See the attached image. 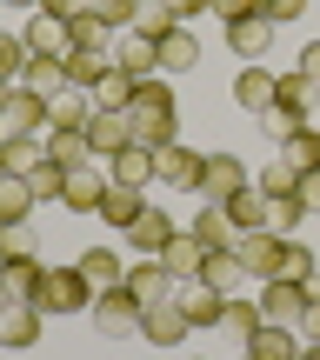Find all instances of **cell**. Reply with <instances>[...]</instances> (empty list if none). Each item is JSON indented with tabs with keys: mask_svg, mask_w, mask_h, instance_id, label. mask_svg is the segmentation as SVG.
<instances>
[{
	"mask_svg": "<svg viewBox=\"0 0 320 360\" xmlns=\"http://www.w3.org/2000/svg\"><path fill=\"white\" fill-rule=\"evenodd\" d=\"M127 127H134V141L154 147V154L180 141V107H174V94H167V80H141V87H134V101H127Z\"/></svg>",
	"mask_w": 320,
	"mask_h": 360,
	"instance_id": "1",
	"label": "cell"
},
{
	"mask_svg": "<svg viewBox=\"0 0 320 360\" xmlns=\"http://www.w3.org/2000/svg\"><path fill=\"white\" fill-rule=\"evenodd\" d=\"M34 307L47 314V321H60V314H87L94 307L87 274H80V267H47V274H40V287H34Z\"/></svg>",
	"mask_w": 320,
	"mask_h": 360,
	"instance_id": "2",
	"label": "cell"
},
{
	"mask_svg": "<svg viewBox=\"0 0 320 360\" xmlns=\"http://www.w3.org/2000/svg\"><path fill=\"white\" fill-rule=\"evenodd\" d=\"M254 300H260V321H267V327H294L300 314H307V287H300V281H281V274L260 281Z\"/></svg>",
	"mask_w": 320,
	"mask_h": 360,
	"instance_id": "3",
	"label": "cell"
},
{
	"mask_svg": "<svg viewBox=\"0 0 320 360\" xmlns=\"http://www.w3.org/2000/svg\"><path fill=\"white\" fill-rule=\"evenodd\" d=\"M233 260H241V274H247V281H274V274H281V233H274V227L241 233Z\"/></svg>",
	"mask_w": 320,
	"mask_h": 360,
	"instance_id": "4",
	"label": "cell"
},
{
	"mask_svg": "<svg viewBox=\"0 0 320 360\" xmlns=\"http://www.w3.org/2000/svg\"><path fill=\"white\" fill-rule=\"evenodd\" d=\"M187 334H193V321L180 314V300H154V307H141V340H147V347H180Z\"/></svg>",
	"mask_w": 320,
	"mask_h": 360,
	"instance_id": "5",
	"label": "cell"
},
{
	"mask_svg": "<svg viewBox=\"0 0 320 360\" xmlns=\"http://www.w3.org/2000/svg\"><path fill=\"white\" fill-rule=\"evenodd\" d=\"M94 327L101 334H141V300L127 294V287H107V294H94Z\"/></svg>",
	"mask_w": 320,
	"mask_h": 360,
	"instance_id": "6",
	"label": "cell"
},
{
	"mask_svg": "<svg viewBox=\"0 0 320 360\" xmlns=\"http://www.w3.org/2000/svg\"><path fill=\"white\" fill-rule=\"evenodd\" d=\"M200 167H207V154H193V147H160L154 154V180L160 187H180V193H200Z\"/></svg>",
	"mask_w": 320,
	"mask_h": 360,
	"instance_id": "7",
	"label": "cell"
},
{
	"mask_svg": "<svg viewBox=\"0 0 320 360\" xmlns=\"http://www.w3.org/2000/svg\"><path fill=\"white\" fill-rule=\"evenodd\" d=\"M241 187H247L241 160H233V154H207V167H200V207H227Z\"/></svg>",
	"mask_w": 320,
	"mask_h": 360,
	"instance_id": "8",
	"label": "cell"
},
{
	"mask_svg": "<svg viewBox=\"0 0 320 360\" xmlns=\"http://www.w3.org/2000/svg\"><path fill=\"white\" fill-rule=\"evenodd\" d=\"M80 134H87V147H94V160H101V167L120 154V147H134V127H127V114H107V107H94V120H87Z\"/></svg>",
	"mask_w": 320,
	"mask_h": 360,
	"instance_id": "9",
	"label": "cell"
},
{
	"mask_svg": "<svg viewBox=\"0 0 320 360\" xmlns=\"http://www.w3.org/2000/svg\"><path fill=\"white\" fill-rule=\"evenodd\" d=\"M114 67L120 74H134V80H160V40H147V34H120L114 40Z\"/></svg>",
	"mask_w": 320,
	"mask_h": 360,
	"instance_id": "10",
	"label": "cell"
},
{
	"mask_svg": "<svg viewBox=\"0 0 320 360\" xmlns=\"http://www.w3.org/2000/svg\"><path fill=\"white\" fill-rule=\"evenodd\" d=\"M40 334H47V314H40L34 300H20V307H7V314H0V347L27 354V347H40Z\"/></svg>",
	"mask_w": 320,
	"mask_h": 360,
	"instance_id": "11",
	"label": "cell"
},
{
	"mask_svg": "<svg viewBox=\"0 0 320 360\" xmlns=\"http://www.w3.org/2000/svg\"><path fill=\"white\" fill-rule=\"evenodd\" d=\"M187 233L207 247V254H233V247H241V227H233V214H227V207H200Z\"/></svg>",
	"mask_w": 320,
	"mask_h": 360,
	"instance_id": "12",
	"label": "cell"
},
{
	"mask_svg": "<svg viewBox=\"0 0 320 360\" xmlns=\"http://www.w3.org/2000/svg\"><path fill=\"white\" fill-rule=\"evenodd\" d=\"M0 134H47V101L27 87L7 94V107H0Z\"/></svg>",
	"mask_w": 320,
	"mask_h": 360,
	"instance_id": "13",
	"label": "cell"
},
{
	"mask_svg": "<svg viewBox=\"0 0 320 360\" xmlns=\"http://www.w3.org/2000/svg\"><path fill=\"white\" fill-rule=\"evenodd\" d=\"M101 200H107L101 160H94V167H80V174H67V187H60V207H67V214H101Z\"/></svg>",
	"mask_w": 320,
	"mask_h": 360,
	"instance_id": "14",
	"label": "cell"
},
{
	"mask_svg": "<svg viewBox=\"0 0 320 360\" xmlns=\"http://www.w3.org/2000/svg\"><path fill=\"white\" fill-rule=\"evenodd\" d=\"M127 294L141 300V307H154V300H174L180 281L167 274V260H141V267H127Z\"/></svg>",
	"mask_w": 320,
	"mask_h": 360,
	"instance_id": "15",
	"label": "cell"
},
{
	"mask_svg": "<svg viewBox=\"0 0 320 360\" xmlns=\"http://www.w3.org/2000/svg\"><path fill=\"white\" fill-rule=\"evenodd\" d=\"M274 107H281L287 120H320V80H307V74H281Z\"/></svg>",
	"mask_w": 320,
	"mask_h": 360,
	"instance_id": "16",
	"label": "cell"
},
{
	"mask_svg": "<svg viewBox=\"0 0 320 360\" xmlns=\"http://www.w3.org/2000/svg\"><path fill=\"white\" fill-rule=\"evenodd\" d=\"M107 74H114V47H74V53H67V87L94 94Z\"/></svg>",
	"mask_w": 320,
	"mask_h": 360,
	"instance_id": "17",
	"label": "cell"
},
{
	"mask_svg": "<svg viewBox=\"0 0 320 360\" xmlns=\"http://www.w3.org/2000/svg\"><path fill=\"white\" fill-rule=\"evenodd\" d=\"M227 47L241 53L247 67L267 60V47H274V20H260V13H247V20H227Z\"/></svg>",
	"mask_w": 320,
	"mask_h": 360,
	"instance_id": "18",
	"label": "cell"
},
{
	"mask_svg": "<svg viewBox=\"0 0 320 360\" xmlns=\"http://www.w3.org/2000/svg\"><path fill=\"white\" fill-rule=\"evenodd\" d=\"M141 214H147V187H120V180H107V200H101V220H107V227L127 233Z\"/></svg>",
	"mask_w": 320,
	"mask_h": 360,
	"instance_id": "19",
	"label": "cell"
},
{
	"mask_svg": "<svg viewBox=\"0 0 320 360\" xmlns=\"http://www.w3.org/2000/svg\"><path fill=\"white\" fill-rule=\"evenodd\" d=\"M260 327H267V321H260V300L227 294V307H220V327H214V334H220V340H241V347H247V340H254Z\"/></svg>",
	"mask_w": 320,
	"mask_h": 360,
	"instance_id": "20",
	"label": "cell"
},
{
	"mask_svg": "<svg viewBox=\"0 0 320 360\" xmlns=\"http://www.w3.org/2000/svg\"><path fill=\"white\" fill-rule=\"evenodd\" d=\"M174 233H180V227H174V220L160 214L154 200H147V214H141V220H134V227H127V240H134V254H147V260H160V254H167V240H174Z\"/></svg>",
	"mask_w": 320,
	"mask_h": 360,
	"instance_id": "21",
	"label": "cell"
},
{
	"mask_svg": "<svg viewBox=\"0 0 320 360\" xmlns=\"http://www.w3.org/2000/svg\"><path fill=\"white\" fill-rule=\"evenodd\" d=\"M274 94H281V74H267V60H254L241 80H233V101H241L247 114H267V107H274Z\"/></svg>",
	"mask_w": 320,
	"mask_h": 360,
	"instance_id": "22",
	"label": "cell"
},
{
	"mask_svg": "<svg viewBox=\"0 0 320 360\" xmlns=\"http://www.w3.org/2000/svg\"><path fill=\"white\" fill-rule=\"evenodd\" d=\"M74 267L87 274V287H94V294H107V287H127V260H120L114 247H87Z\"/></svg>",
	"mask_w": 320,
	"mask_h": 360,
	"instance_id": "23",
	"label": "cell"
},
{
	"mask_svg": "<svg viewBox=\"0 0 320 360\" xmlns=\"http://www.w3.org/2000/svg\"><path fill=\"white\" fill-rule=\"evenodd\" d=\"M20 40H27V53H53V60L74 53V34H67V20H53V13H34Z\"/></svg>",
	"mask_w": 320,
	"mask_h": 360,
	"instance_id": "24",
	"label": "cell"
},
{
	"mask_svg": "<svg viewBox=\"0 0 320 360\" xmlns=\"http://www.w3.org/2000/svg\"><path fill=\"white\" fill-rule=\"evenodd\" d=\"M47 160V134H0V167L7 174H34Z\"/></svg>",
	"mask_w": 320,
	"mask_h": 360,
	"instance_id": "25",
	"label": "cell"
},
{
	"mask_svg": "<svg viewBox=\"0 0 320 360\" xmlns=\"http://www.w3.org/2000/svg\"><path fill=\"white\" fill-rule=\"evenodd\" d=\"M281 160L294 174H320V120H300V127L287 134V141H281Z\"/></svg>",
	"mask_w": 320,
	"mask_h": 360,
	"instance_id": "26",
	"label": "cell"
},
{
	"mask_svg": "<svg viewBox=\"0 0 320 360\" xmlns=\"http://www.w3.org/2000/svg\"><path fill=\"white\" fill-rule=\"evenodd\" d=\"M20 87H27V94H40V101H53V94L67 87V60H53V53H27Z\"/></svg>",
	"mask_w": 320,
	"mask_h": 360,
	"instance_id": "27",
	"label": "cell"
},
{
	"mask_svg": "<svg viewBox=\"0 0 320 360\" xmlns=\"http://www.w3.org/2000/svg\"><path fill=\"white\" fill-rule=\"evenodd\" d=\"M47 160H53V167H67V174H80V167H94V147H87V134H80V127H53L47 134Z\"/></svg>",
	"mask_w": 320,
	"mask_h": 360,
	"instance_id": "28",
	"label": "cell"
},
{
	"mask_svg": "<svg viewBox=\"0 0 320 360\" xmlns=\"http://www.w3.org/2000/svg\"><path fill=\"white\" fill-rule=\"evenodd\" d=\"M180 314H187L193 327H220V307H227V294H214V287H200V281H180Z\"/></svg>",
	"mask_w": 320,
	"mask_h": 360,
	"instance_id": "29",
	"label": "cell"
},
{
	"mask_svg": "<svg viewBox=\"0 0 320 360\" xmlns=\"http://www.w3.org/2000/svg\"><path fill=\"white\" fill-rule=\"evenodd\" d=\"M241 360H300V334L294 327H260V334L241 347Z\"/></svg>",
	"mask_w": 320,
	"mask_h": 360,
	"instance_id": "30",
	"label": "cell"
},
{
	"mask_svg": "<svg viewBox=\"0 0 320 360\" xmlns=\"http://www.w3.org/2000/svg\"><path fill=\"white\" fill-rule=\"evenodd\" d=\"M107 180H120V187H147V180H154V147H120L114 160H107Z\"/></svg>",
	"mask_w": 320,
	"mask_h": 360,
	"instance_id": "31",
	"label": "cell"
},
{
	"mask_svg": "<svg viewBox=\"0 0 320 360\" xmlns=\"http://www.w3.org/2000/svg\"><path fill=\"white\" fill-rule=\"evenodd\" d=\"M87 120H94V94L60 87V94L47 101V134H53V127H87Z\"/></svg>",
	"mask_w": 320,
	"mask_h": 360,
	"instance_id": "32",
	"label": "cell"
},
{
	"mask_svg": "<svg viewBox=\"0 0 320 360\" xmlns=\"http://www.w3.org/2000/svg\"><path fill=\"white\" fill-rule=\"evenodd\" d=\"M193 67H200V40H193V27H174L160 40V74H193Z\"/></svg>",
	"mask_w": 320,
	"mask_h": 360,
	"instance_id": "33",
	"label": "cell"
},
{
	"mask_svg": "<svg viewBox=\"0 0 320 360\" xmlns=\"http://www.w3.org/2000/svg\"><path fill=\"white\" fill-rule=\"evenodd\" d=\"M34 187H27V180L20 174H7V180H0V220H7V227H27V214H34Z\"/></svg>",
	"mask_w": 320,
	"mask_h": 360,
	"instance_id": "34",
	"label": "cell"
},
{
	"mask_svg": "<svg viewBox=\"0 0 320 360\" xmlns=\"http://www.w3.org/2000/svg\"><path fill=\"white\" fill-rule=\"evenodd\" d=\"M160 260H167V274H174V281H193V274H200V260H207V247L193 240V233H174Z\"/></svg>",
	"mask_w": 320,
	"mask_h": 360,
	"instance_id": "35",
	"label": "cell"
},
{
	"mask_svg": "<svg viewBox=\"0 0 320 360\" xmlns=\"http://www.w3.org/2000/svg\"><path fill=\"white\" fill-rule=\"evenodd\" d=\"M227 214H233V227H241V233L267 227V193H260L254 180H247V187H241V193H233V200H227Z\"/></svg>",
	"mask_w": 320,
	"mask_h": 360,
	"instance_id": "36",
	"label": "cell"
},
{
	"mask_svg": "<svg viewBox=\"0 0 320 360\" xmlns=\"http://www.w3.org/2000/svg\"><path fill=\"white\" fill-rule=\"evenodd\" d=\"M193 281H200V287H214V294H233V287H241L247 274H241V260H233V254H207Z\"/></svg>",
	"mask_w": 320,
	"mask_h": 360,
	"instance_id": "37",
	"label": "cell"
},
{
	"mask_svg": "<svg viewBox=\"0 0 320 360\" xmlns=\"http://www.w3.org/2000/svg\"><path fill=\"white\" fill-rule=\"evenodd\" d=\"M134 87H141V80H134V74H120V67H114V74H107L101 87H94V107H107V114H127Z\"/></svg>",
	"mask_w": 320,
	"mask_h": 360,
	"instance_id": "38",
	"label": "cell"
},
{
	"mask_svg": "<svg viewBox=\"0 0 320 360\" xmlns=\"http://www.w3.org/2000/svg\"><path fill=\"white\" fill-rule=\"evenodd\" d=\"M180 27V13L167 7V0H141V20H134V34H147V40H167Z\"/></svg>",
	"mask_w": 320,
	"mask_h": 360,
	"instance_id": "39",
	"label": "cell"
},
{
	"mask_svg": "<svg viewBox=\"0 0 320 360\" xmlns=\"http://www.w3.org/2000/svg\"><path fill=\"white\" fill-rule=\"evenodd\" d=\"M67 34H74V47H114V40H120V34H114V27H107L94 7L80 13V20H67Z\"/></svg>",
	"mask_w": 320,
	"mask_h": 360,
	"instance_id": "40",
	"label": "cell"
},
{
	"mask_svg": "<svg viewBox=\"0 0 320 360\" xmlns=\"http://www.w3.org/2000/svg\"><path fill=\"white\" fill-rule=\"evenodd\" d=\"M0 274H7V287H13V300H34V287H40V254L34 260H0Z\"/></svg>",
	"mask_w": 320,
	"mask_h": 360,
	"instance_id": "41",
	"label": "cell"
},
{
	"mask_svg": "<svg viewBox=\"0 0 320 360\" xmlns=\"http://www.w3.org/2000/svg\"><path fill=\"white\" fill-rule=\"evenodd\" d=\"M300 220H307V200H300V193H287V200H267V227L281 233V240L300 227Z\"/></svg>",
	"mask_w": 320,
	"mask_h": 360,
	"instance_id": "42",
	"label": "cell"
},
{
	"mask_svg": "<svg viewBox=\"0 0 320 360\" xmlns=\"http://www.w3.org/2000/svg\"><path fill=\"white\" fill-rule=\"evenodd\" d=\"M314 254H307V247H300V240H281V281H300V287H307L314 281Z\"/></svg>",
	"mask_w": 320,
	"mask_h": 360,
	"instance_id": "43",
	"label": "cell"
},
{
	"mask_svg": "<svg viewBox=\"0 0 320 360\" xmlns=\"http://www.w3.org/2000/svg\"><path fill=\"white\" fill-rule=\"evenodd\" d=\"M254 187H260V193H267V200H287V193H300V174H294V167H287V160H267V174H260V180H254Z\"/></svg>",
	"mask_w": 320,
	"mask_h": 360,
	"instance_id": "44",
	"label": "cell"
},
{
	"mask_svg": "<svg viewBox=\"0 0 320 360\" xmlns=\"http://www.w3.org/2000/svg\"><path fill=\"white\" fill-rule=\"evenodd\" d=\"M27 187H34V200H60V187H67V167H53V160H40L34 174H20Z\"/></svg>",
	"mask_w": 320,
	"mask_h": 360,
	"instance_id": "45",
	"label": "cell"
},
{
	"mask_svg": "<svg viewBox=\"0 0 320 360\" xmlns=\"http://www.w3.org/2000/svg\"><path fill=\"white\" fill-rule=\"evenodd\" d=\"M94 13H101V20L114 27V34H127V27L141 20V0H94Z\"/></svg>",
	"mask_w": 320,
	"mask_h": 360,
	"instance_id": "46",
	"label": "cell"
},
{
	"mask_svg": "<svg viewBox=\"0 0 320 360\" xmlns=\"http://www.w3.org/2000/svg\"><path fill=\"white\" fill-rule=\"evenodd\" d=\"M0 260H34V227H0Z\"/></svg>",
	"mask_w": 320,
	"mask_h": 360,
	"instance_id": "47",
	"label": "cell"
},
{
	"mask_svg": "<svg viewBox=\"0 0 320 360\" xmlns=\"http://www.w3.org/2000/svg\"><path fill=\"white\" fill-rule=\"evenodd\" d=\"M20 67H27V40L0 34V80H20Z\"/></svg>",
	"mask_w": 320,
	"mask_h": 360,
	"instance_id": "48",
	"label": "cell"
},
{
	"mask_svg": "<svg viewBox=\"0 0 320 360\" xmlns=\"http://www.w3.org/2000/svg\"><path fill=\"white\" fill-rule=\"evenodd\" d=\"M294 334H300V347H320V294H307V314L294 321Z\"/></svg>",
	"mask_w": 320,
	"mask_h": 360,
	"instance_id": "49",
	"label": "cell"
},
{
	"mask_svg": "<svg viewBox=\"0 0 320 360\" xmlns=\"http://www.w3.org/2000/svg\"><path fill=\"white\" fill-rule=\"evenodd\" d=\"M87 7H94V0H40L34 13H53V20H80Z\"/></svg>",
	"mask_w": 320,
	"mask_h": 360,
	"instance_id": "50",
	"label": "cell"
},
{
	"mask_svg": "<svg viewBox=\"0 0 320 360\" xmlns=\"http://www.w3.org/2000/svg\"><path fill=\"white\" fill-rule=\"evenodd\" d=\"M214 13H227V20H247V13H260V20H267V0H214Z\"/></svg>",
	"mask_w": 320,
	"mask_h": 360,
	"instance_id": "51",
	"label": "cell"
},
{
	"mask_svg": "<svg viewBox=\"0 0 320 360\" xmlns=\"http://www.w3.org/2000/svg\"><path fill=\"white\" fill-rule=\"evenodd\" d=\"M300 13H307V0H267V20L281 27V20H300Z\"/></svg>",
	"mask_w": 320,
	"mask_h": 360,
	"instance_id": "52",
	"label": "cell"
},
{
	"mask_svg": "<svg viewBox=\"0 0 320 360\" xmlns=\"http://www.w3.org/2000/svg\"><path fill=\"white\" fill-rule=\"evenodd\" d=\"M294 74H307V80H320V40H307V47H300V67Z\"/></svg>",
	"mask_w": 320,
	"mask_h": 360,
	"instance_id": "53",
	"label": "cell"
},
{
	"mask_svg": "<svg viewBox=\"0 0 320 360\" xmlns=\"http://www.w3.org/2000/svg\"><path fill=\"white\" fill-rule=\"evenodd\" d=\"M167 7H174L180 20H200V13H214V0H167Z\"/></svg>",
	"mask_w": 320,
	"mask_h": 360,
	"instance_id": "54",
	"label": "cell"
},
{
	"mask_svg": "<svg viewBox=\"0 0 320 360\" xmlns=\"http://www.w3.org/2000/svg\"><path fill=\"white\" fill-rule=\"evenodd\" d=\"M300 200H307V214H320V174H300Z\"/></svg>",
	"mask_w": 320,
	"mask_h": 360,
	"instance_id": "55",
	"label": "cell"
},
{
	"mask_svg": "<svg viewBox=\"0 0 320 360\" xmlns=\"http://www.w3.org/2000/svg\"><path fill=\"white\" fill-rule=\"evenodd\" d=\"M7 307H20V300H13V287H7V274H0V314Z\"/></svg>",
	"mask_w": 320,
	"mask_h": 360,
	"instance_id": "56",
	"label": "cell"
},
{
	"mask_svg": "<svg viewBox=\"0 0 320 360\" xmlns=\"http://www.w3.org/2000/svg\"><path fill=\"white\" fill-rule=\"evenodd\" d=\"M0 7H27V13H34V7H40V0H0Z\"/></svg>",
	"mask_w": 320,
	"mask_h": 360,
	"instance_id": "57",
	"label": "cell"
},
{
	"mask_svg": "<svg viewBox=\"0 0 320 360\" xmlns=\"http://www.w3.org/2000/svg\"><path fill=\"white\" fill-rule=\"evenodd\" d=\"M7 94H13V80H0V107H7Z\"/></svg>",
	"mask_w": 320,
	"mask_h": 360,
	"instance_id": "58",
	"label": "cell"
},
{
	"mask_svg": "<svg viewBox=\"0 0 320 360\" xmlns=\"http://www.w3.org/2000/svg\"><path fill=\"white\" fill-rule=\"evenodd\" d=\"M300 360H320V347H300Z\"/></svg>",
	"mask_w": 320,
	"mask_h": 360,
	"instance_id": "59",
	"label": "cell"
},
{
	"mask_svg": "<svg viewBox=\"0 0 320 360\" xmlns=\"http://www.w3.org/2000/svg\"><path fill=\"white\" fill-rule=\"evenodd\" d=\"M0 180H7V167H0Z\"/></svg>",
	"mask_w": 320,
	"mask_h": 360,
	"instance_id": "60",
	"label": "cell"
},
{
	"mask_svg": "<svg viewBox=\"0 0 320 360\" xmlns=\"http://www.w3.org/2000/svg\"><path fill=\"white\" fill-rule=\"evenodd\" d=\"M0 227H7V220H0Z\"/></svg>",
	"mask_w": 320,
	"mask_h": 360,
	"instance_id": "61",
	"label": "cell"
}]
</instances>
